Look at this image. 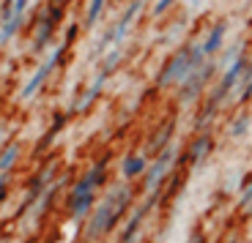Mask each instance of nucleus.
<instances>
[{
    "mask_svg": "<svg viewBox=\"0 0 252 243\" xmlns=\"http://www.w3.org/2000/svg\"><path fill=\"white\" fill-rule=\"evenodd\" d=\"M132 205V186H113L107 194H104V200L96 202V208L91 211L88 216V224H85V241H99L104 238L115 224H118V218L126 213V208Z\"/></svg>",
    "mask_w": 252,
    "mask_h": 243,
    "instance_id": "1",
    "label": "nucleus"
},
{
    "mask_svg": "<svg viewBox=\"0 0 252 243\" xmlns=\"http://www.w3.org/2000/svg\"><path fill=\"white\" fill-rule=\"evenodd\" d=\"M206 52H203V44L195 41V44H187V47H181V50H176L170 55V60L162 66V71H159L157 77V85L159 87H173V85H181L184 80H187L192 71L200 66V63H206Z\"/></svg>",
    "mask_w": 252,
    "mask_h": 243,
    "instance_id": "2",
    "label": "nucleus"
},
{
    "mask_svg": "<svg viewBox=\"0 0 252 243\" xmlns=\"http://www.w3.org/2000/svg\"><path fill=\"white\" fill-rule=\"evenodd\" d=\"M214 71H217V66L211 63V57H208L206 63H200V66H197V69L192 71V74L181 82V85H178V101H181V104L195 101L197 96L203 93V87H206V82L211 80V74H214Z\"/></svg>",
    "mask_w": 252,
    "mask_h": 243,
    "instance_id": "3",
    "label": "nucleus"
},
{
    "mask_svg": "<svg viewBox=\"0 0 252 243\" xmlns=\"http://www.w3.org/2000/svg\"><path fill=\"white\" fill-rule=\"evenodd\" d=\"M173 156H176V153H173V148L167 145V148L154 159V164H148V169H145V183H143L145 191H157V189H159V183L164 181V175L170 172Z\"/></svg>",
    "mask_w": 252,
    "mask_h": 243,
    "instance_id": "4",
    "label": "nucleus"
},
{
    "mask_svg": "<svg viewBox=\"0 0 252 243\" xmlns=\"http://www.w3.org/2000/svg\"><path fill=\"white\" fill-rule=\"evenodd\" d=\"M143 3H145V0H132V3H129V8H126L124 14H121V19L113 25V30H110L107 36H104L101 47H107V44H121V41H124L126 30L132 27V22H134V17H137V11L143 8Z\"/></svg>",
    "mask_w": 252,
    "mask_h": 243,
    "instance_id": "5",
    "label": "nucleus"
},
{
    "mask_svg": "<svg viewBox=\"0 0 252 243\" xmlns=\"http://www.w3.org/2000/svg\"><path fill=\"white\" fill-rule=\"evenodd\" d=\"M157 202V191H151V197L143 202V205L137 208V211L132 213V218L126 221V227H124V232H121V243H137V235H140V227H143V221H145V216L151 213V205Z\"/></svg>",
    "mask_w": 252,
    "mask_h": 243,
    "instance_id": "6",
    "label": "nucleus"
},
{
    "mask_svg": "<svg viewBox=\"0 0 252 243\" xmlns=\"http://www.w3.org/2000/svg\"><path fill=\"white\" fill-rule=\"evenodd\" d=\"M96 208V191L94 194H69V200H66V213H69L74 221H82V218H88L91 211Z\"/></svg>",
    "mask_w": 252,
    "mask_h": 243,
    "instance_id": "7",
    "label": "nucleus"
},
{
    "mask_svg": "<svg viewBox=\"0 0 252 243\" xmlns=\"http://www.w3.org/2000/svg\"><path fill=\"white\" fill-rule=\"evenodd\" d=\"M61 52H63V47H58V50H55V52H52V55H50V57H47V60H44V63H41V69H38V71H36V74H33V77H31V82H28V85H25V87H22V99H31V96H33V93H36L38 87H41V82H44V80H47V74H50V71H52V69H55V63H58V57H61Z\"/></svg>",
    "mask_w": 252,
    "mask_h": 243,
    "instance_id": "8",
    "label": "nucleus"
},
{
    "mask_svg": "<svg viewBox=\"0 0 252 243\" xmlns=\"http://www.w3.org/2000/svg\"><path fill=\"white\" fill-rule=\"evenodd\" d=\"M225 36H227V19H220V22H214L211 25V30L206 33V38H203V52H206V57H214L217 52L222 50V44H225Z\"/></svg>",
    "mask_w": 252,
    "mask_h": 243,
    "instance_id": "9",
    "label": "nucleus"
},
{
    "mask_svg": "<svg viewBox=\"0 0 252 243\" xmlns=\"http://www.w3.org/2000/svg\"><path fill=\"white\" fill-rule=\"evenodd\" d=\"M145 169H148V162H145L143 153H129V156L124 159V164H121V172H124L126 181H132V178L145 175Z\"/></svg>",
    "mask_w": 252,
    "mask_h": 243,
    "instance_id": "10",
    "label": "nucleus"
},
{
    "mask_svg": "<svg viewBox=\"0 0 252 243\" xmlns=\"http://www.w3.org/2000/svg\"><path fill=\"white\" fill-rule=\"evenodd\" d=\"M173 131H176V120H164V126H159L157 134L151 137V142H148V148L154 150V153H162L167 145H170V137Z\"/></svg>",
    "mask_w": 252,
    "mask_h": 243,
    "instance_id": "11",
    "label": "nucleus"
},
{
    "mask_svg": "<svg viewBox=\"0 0 252 243\" xmlns=\"http://www.w3.org/2000/svg\"><path fill=\"white\" fill-rule=\"evenodd\" d=\"M211 150H214V139L208 137V134H200V137L192 142V148H189V162H192V164H200L203 159L211 153Z\"/></svg>",
    "mask_w": 252,
    "mask_h": 243,
    "instance_id": "12",
    "label": "nucleus"
},
{
    "mask_svg": "<svg viewBox=\"0 0 252 243\" xmlns=\"http://www.w3.org/2000/svg\"><path fill=\"white\" fill-rule=\"evenodd\" d=\"M107 74H110V71H104V69H101V74L96 77V82H94V85L88 87V93L82 96V101H80V104H77V109H80V112H82V109H88V107H91V104H94V101H96V96H99V90H101V87H104V82H107Z\"/></svg>",
    "mask_w": 252,
    "mask_h": 243,
    "instance_id": "13",
    "label": "nucleus"
},
{
    "mask_svg": "<svg viewBox=\"0 0 252 243\" xmlns=\"http://www.w3.org/2000/svg\"><path fill=\"white\" fill-rule=\"evenodd\" d=\"M252 99V55L247 60V69H244V77L239 82V104H247Z\"/></svg>",
    "mask_w": 252,
    "mask_h": 243,
    "instance_id": "14",
    "label": "nucleus"
},
{
    "mask_svg": "<svg viewBox=\"0 0 252 243\" xmlns=\"http://www.w3.org/2000/svg\"><path fill=\"white\" fill-rule=\"evenodd\" d=\"M19 159V142H11L3 148V153H0V172H11L14 164H17Z\"/></svg>",
    "mask_w": 252,
    "mask_h": 243,
    "instance_id": "15",
    "label": "nucleus"
},
{
    "mask_svg": "<svg viewBox=\"0 0 252 243\" xmlns=\"http://www.w3.org/2000/svg\"><path fill=\"white\" fill-rule=\"evenodd\" d=\"M247 131H250V118H247V115H239V118L233 120V126H230V137H244Z\"/></svg>",
    "mask_w": 252,
    "mask_h": 243,
    "instance_id": "16",
    "label": "nucleus"
},
{
    "mask_svg": "<svg viewBox=\"0 0 252 243\" xmlns=\"http://www.w3.org/2000/svg\"><path fill=\"white\" fill-rule=\"evenodd\" d=\"M101 8H104V0H91V8H88V17H85V22L88 25H94L96 19H99Z\"/></svg>",
    "mask_w": 252,
    "mask_h": 243,
    "instance_id": "17",
    "label": "nucleus"
},
{
    "mask_svg": "<svg viewBox=\"0 0 252 243\" xmlns=\"http://www.w3.org/2000/svg\"><path fill=\"white\" fill-rule=\"evenodd\" d=\"M8 194V172H0V202L6 200Z\"/></svg>",
    "mask_w": 252,
    "mask_h": 243,
    "instance_id": "18",
    "label": "nucleus"
},
{
    "mask_svg": "<svg viewBox=\"0 0 252 243\" xmlns=\"http://www.w3.org/2000/svg\"><path fill=\"white\" fill-rule=\"evenodd\" d=\"M173 3H176V0H159L157 6H154V14H157V17H159V14H164L167 8L173 6Z\"/></svg>",
    "mask_w": 252,
    "mask_h": 243,
    "instance_id": "19",
    "label": "nucleus"
},
{
    "mask_svg": "<svg viewBox=\"0 0 252 243\" xmlns=\"http://www.w3.org/2000/svg\"><path fill=\"white\" fill-rule=\"evenodd\" d=\"M247 202H252V181H250V186L241 191V200H239V205L241 208H247Z\"/></svg>",
    "mask_w": 252,
    "mask_h": 243,
    "instance_id": "20",
    "label": "nucleus"
},
{
    "mask_svg": "<svg viewBox=\"0 0 252 243\" xmlns=\"http://www.w3.org/2000/svg\"><path fill=\"white\" fill-rule=\"evenodd\" d=\"M203 3H206V0H189V8H192V11H195V8H200Z\"/></svg>",
    "mask_w": 252,
    "mask_h": 243,
    "instance_id": "21",
    "label": "nucleus"
},
{
    "mask_svg": "<svg viewBox=\"0 0 252 243\" xmlns=\"http://www.w3.org/2000/svg\"><path fill=\"white\" fill-rule=\"evenodd\" d=\"M0 134H3V126H0Z\"/></svg>",
    "mask_w": 252,
    "mask_h": 243,
    "instance_id": "22",
    "label": "nucleus"
},
{
    "mask_svg": "<svg viewBox=\"0 0 252 243\" xmlns=\"http://www.w3.org/2000/svg\"><path fill=\"white\" fill-rule=\"evenodd\" d=\"M227 243H236V241H227Z\"/></svg>",
    "mask_w": 252,
    "mask_h": 243,
    "instance_id": "23",
    "label": "nucleus"
}]
</instances>
